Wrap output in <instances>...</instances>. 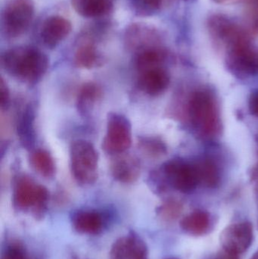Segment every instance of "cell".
Instances as JSON below:
<instances>
[{"instance_id": "obj_1", "label": "cell", "mask_w": 258, "mask_h": 259, "mask_svg": "<svg viewBox=\"0 0 258 259\" xmlns=\"http://www.w3.org/2000/svg\"><path fill=\"white\" fill-rule=\"evenodd\" d=\"M2 68L11 77L26 84H36L49 66L48 56L36 47L19 46L6 50L1 56Z\"/></svg>"}, {"instance_id": "obj_2", "label": "cell", "mask_w": 258, "mask_h": 259, "mask_svg": "<svg viewBox=\"0 0 258 259\" xmlns=\"http://www.w3.org/2000/svg\"><path fill=\"white\" fill-rule=\"evenodd\" d=\"M187 114L194 134L199 140L212 141L221 133L219 105L213 93L197 90L191 94L187 103Z\"/></svg>"}, {"instance_id": "obj_3", "label": "cell", "mask_w": 258, "mask_h": 259, "mask_svg": "<svg viewBox=\"0 0 258 259\" xmlns=\"http://www.w3.org/2000/svg\"><path fill=\"white\" fill-rule=\"evenodd\" d=\"M49 193L46 187L28 175H20L15 179L12 195L15 209L31 212L36 219H41L46 211Z\"/></svg>"}, {"instance_id": "obj_4", "label": "cell", "mask_w": 258, "mask_h": 259, "mask_svg": "<svg viewBox=\"0 0 258 259\" xmlns=\"http://www.w3.org/2000/svg\"><path fill=\"white\" fill-rule=\"evenodd\" d=\"M70 167L79 185L86 187L95 184L98 177V154L92 143L85 140L71 143Z\"/></svg>"}, {"instance_id": "obj_5", "label": "cell", "mask_w": 258, "mask_h": 259, "mask_svg": "<svg viewBox=\"0 0 258 259\" xmlns=\"http://www.w3.org/2000/svg\"><path fill=\"white\" fill-rule=\"evenodd\" d=\"M33 0H8L1 12L0 28L6 39H15L24 34L34 15Z\"/></svg>"}, {"instance_id": "obj_6", "label": "cell", "mask_w": 258, "mask_h": 259, "mask_svg": "<svg viewBox=\"0 0 258 259\" xmlns=\"http://www.w3.org/2000/svg\"><path fill=\"white\" fill-rule=\"evenodd\" d=\"M227 51V67L233 74L240 77L258 75V47L249 37L233 44Z\"/></svg>"}, {"instance_id": "obj_7", "label": "cell", "mask_w": 258, "mask_h": 259, "mask_svg": "<svg viewBox=\"0 0 258 259\" xmlns=\"http://www.w3.org/2000/svg\"><path fill=\"white\" fill-rule=\"evenodd\" d=\"M132 144L131 123L127 117L119 113L109 114L106 134L102 141V149L109 155L125 153Z\"/></svg>"}, {"instance_id": "obj_8", "label": "cell", "mask_w": 258, "mask_h": 259, "mask_svg": "<svg viewBox=\"0 0 258 259\" xmlns=\"http://www.w3.org/2000/svg\"><path fill=\"white\" fill-rule=\"evenodd\" d=\"M160 176L168 185L180 193H192L199 184L193 163L182 158L166 161L161 167Z\"/></svg>"}, {"instance_id": "obj_9", "label": "cell", "mask_w": 258, "mask_h": 259, "mask_svg": "<svg viewBox=\"0 0 258 259\" xmlns=\"http://www.w3.org/2000/svg\"><path fill=\"white\" fill-rule=\"evenodd\" d=\"M208 29L215 42L222 44L227 49L249 36L245 28L224 15L210 17L208 21Z\"/></svg>"}, {"instance_id": "obj_10", "label": "cell", "mask_w": 258, "mask_h": 259, "mask_svg": "<svg viewBox=\"0 0 258 259\" xmlns=\"http://www.w3.org/2000/svg\"><path fill=\"white\" fill-rule=\"evenodd\" d=\"M254 238L253 226L250 222L232 224L221 234L222 249L240 255L251 246Z\"/></svg>"}, {"instance_id": "obj_11", "label": "cell", "mask_w": 258, "mask_h": 259, "mask_svg": "<svg viewBox=\"0 0 258 259\" xmlns=\"http://www.w3.org/2000/svg\"><path fill=\"white\" fill-rule=\"evenodd\" d=\"M124 42L129 50L137 53L143 49L160 45V33L152 26L133 23L126 30Z\"/></svg>"}, {"instance_id": "obj_12", "label": "cell", "mask_w": 258, "mask_h": 259, "mask_svg": "<svg viewBox=\"0 0 258 259\" xmlns=\"http://www.w3.org/2000/svg\"><path fill=\"white\" fill-rule=\"evenodd\" d=\"M72 24L60 15L48 17L42 23L39 31L41 42L48 49H55L71 33Z\"/></svg>"}, {"instance_id": "obj_13", "label": "cell", "mask_w": 258, "mask_h": 259, "mask_svg": "<svg viewBox=\"0 0 258 259\" xmlns=\"http://www.w3.org/2000/svg\"><path fill=\"white\" fill-rule=\"evenodd\" d=\"M110 259H148L145 242L134 233L120 237L112 245Z\"/></svg>"}, {"instance_id": "obj_14", "label": "cell", "mask_w": 258, "mask_h": 259, "mask_svg": "<svg viewBox=\"0 0 258 259\" xmlns=\"http://www.w3.org/2000/svg\"><path fill=\"white\" fill-rule=\"evenodd\" d=\"M171 83V76L163 66L149 68L139 72L137 85L140 91L149 97L162 95Z\"/></svg>"}, {"instance_id": "obj_15", "label": "cell", "mask_w": 258, "mask_h": 259, "mask_svg": "<svg viewBox=\"0 0 258 259\" xmlns=\"http://www.w3.org/2000/svg\"><path fill=\"white\" fill-rule=\"evenodd\" d=\"M108 218L98 210L80 209L73 213L71 224L79 234L98 235L107 225Z\"/></svg>"}, {"instance_id": "obj_16", "label": "cell", "mask_w": 258, "mask_h": 259, "mask_svg": "<svg viewBox=\"0 0 258 259\" xmlns=\"http://www.w3.org/2000/svg\"><path fill=\"white\" fill-rule=\"evenodd\" d=\"M112 178L124 184H133L141 173L140 161L133 155L121 154L116 155L110 167Z\"/></svg>"}, {"instance_id": "obj_17", "label": "cell", "mask_w": 258, "mask_h": 259, "mask_svg": "<svg viewBox=\"0 0 258 259\" xmlns=\"http://www.w3.org/2000/svg\"><path fill=\"white\" fill-rule=\"evenodd\" d=\"M36 111L32 103H29L23 109L17 123V135L21 146L27 150H33L36 143L35 129Z\"/></svg>"}, {"instance_id": "obj_18", "label": "cell", "mask_w": 258, "mask_h": 259, "mask_svg": "<svg viewBox=\"0 0 258 259\" xmlns=\"http://www.w3.org/2000/svg\"><path fill=\"white\" fill-rule=\"evenodd\" d=\"M74 64L83 69H92L101 66L103 64L102 55L95 46L92 38L85 37L79 42L74 53Z\"/></svg>"}, {"instance_id": "obj_19", "label": "cell", "mask_w": 258, "mask_h": 259, "mask_svg": "<svg viewBox=\"0 0 258 259\" xmlns=\"http://www.w3.org/2000/svg\"><path fill=\"white\" fill-rule=\"evenodd\" d=\"M193 164L199 184L210 189L219 187L222 180V172L219 164L214 158L201 157Z\"/></svg>"}, {"instance_id": "obj_20", "label": "cell", "mask_w": 258, "mask_h": 259, "mask_svg": "<svg viewBox=\"0 0 258 259\" xmlns=\"http://www.w3.org/2000/svg\"><path fill=\"white\" fill-rule=\"evenodd\" d=\"M74 10L85 18H98L109 15L113 9V0H71Z\"/></svg>"}, {"instance_id": "obj_21", "label": "cell", "mask_w": 258, "mask_h": 259, "mask_svg": "<svg viewBox=\"0 0 258 259\" xmlns=\"http://www.w3.org/2000/svg\"><path fill=\"white\" fill-rule=\"evenodd\" d=\"M102 97L101 88L94 82L84 83L77 94V111L81 116L87 117L93 111L96 103Z\"/></svg>"}, {"instance_id": "obj_22", "label": "cell", "mask_w": 258, "mask_h": 259, "mask_svg": "<svg viewBox=\"0 0 258 259\" xmlns=\"http://www.w3.org/2000/svg\"><path fill=\"white\" fill-rule=\"evenodd\" d=\"M212 225L210 214L203 210H196L182 219L180 227L186 234L203 236L207 234Z\"/></svg>"}, {"instance_id": "obj_23", "label": "cell", "mask_w": 258, "mask_h": 259, "mask_svg": "<svg viewBox=\"0 0 258 259\" xmlns=\"http://www.w3.org/2000/svg\"><path fill=\"white\" fill-rule=\"evenodd\" d=\"M167 59V53L163 47L159 46L148 47L136 53L134 64L136 69L140 71L163 66Z\"/></svg>"}, {"instance_id": "obj_24", "label": "cell", "mask_w": 258, "mask_h": 259, "mask_svg": "<svg viewBox=\"0 0 258 259\" xmlns=\"http://www.w3.org/2000/svg\"><path fill=\"white\" fill-rule=\"evenodd\" d=\"M30 165L35 171L45 179H53L56 174V164L54 158L46 149H33L29 157Z\"/></svg>"}, {"instance_id": "obj_25", "label": "cell", "mask_w": 258, "mask_h": 259, "mask_svg": "<svg viewBox=\"0 0 258 259\" xmlns=\"http://www.w3.org/2000/svg\"><path fill=\"white\" fill-rule=\"evenodd\" d=\"M138 147L142 153L151 158H159L165 155L167 152L166 145L157 137H139L138 140Z\"/></svg>"}, {"instance_id": "obj_26", "label": "cell", "mask_w": 258, "mask_h": 259, "mask_svg": "<svg viewBox=\"0 0 258 259\" xmlns=\"http://www.w3.org/2000/svg\"><path fill=\"white\" fill-rule=\"evenodd\" d=\"M163 0H130L132 9L138 16L149 17L161 9Z\"/></svg>"}, {"instance_id": "obj_27", "label": "cell", "mask_w": 258, "mask_h": 259, "mask_svg": "<svg viewBox=\"0 0 258 259\" xmlns=\"http://www.w3.org/2000/svg\"><path fill=\"white\" fill-rule=\"evenodd\" d=\"M245 30L248 34L258 35V0H251L245 13Z\"/></svg>"}, {"instance_id": "obj_28", "label": "cell", "mask_w": 258, "mask_h": 259, "mask_svg": "<svg viewBox=\"0 0 258 259\" xmlns=\"http://www.w3.org/2000/svg\"><path fill=\"white\" fill-rule=\"evenodd\" d=\"M2 259H29L27 253L21 246L12 245L6 248Z\"/></svg>"}, {"instance_id": "obj_29", "label": "cell", "mask_w": 258, "mask_h": 259, "mask_svg": "<svg viewBox=\"0 0 258 259\" xmlns=\"http://www.w3.org/2000/svg\"><path fill=\"white\" fill-rule=\"evenodd\" d=\"M180 210L178 204L175 202H168L164 204L162 206L159 208V212L162 217L165 219H172L177 215L178 211Z\"/></svg>"}, {"instance_id": "obj_30", "label": "cell", "mask_w": 258, "mask_h": 259, "mask_svg": "<svg viewBox=\"0 0 258 259\" xmlns=\"http://www.w3.org/2000/svg\"><path fill=\"white\" fill-rule=\"evenodd\" d=\"M0 93H1V108L2 109H7L10 104V92L9 87L2 77L0 80Z\"/></svg>"}, {"instance_id": "obj_31", "label": "cell", "mask_w": 258, "mask_h": 259, "mask_svg": "<svg viewBox=\"0 0 258 259\" xmlns=\"http://www.w3.org/2000/svg\"><path fill=\"white\" fill-rule=\"evenodd\" d=\"M248 109L250 113L258 118V90L253 91L248 100Z\"/></svg>"}, {"instance_id": "obj_32", "label": "cell", "mask_w": 258, "mask_h": 259, "mask_svg": "<svg viewBox=\"0 0 258 259\" xmlns=\"http://www.w3.org/2000/svg\"><path fill=\"white\" fill-rule=\"evenodd\" d=\"M214 259H239V255L228 252V251L223 249L220 251Z\"/></svg>"}, {"instance_id": "obj_33", "label": "cell", "mask_w": 258, "mask_h": 259, "mask_svg": "<svg viewBox=\"0 0 258 259\" xmlns=\"http://www.w3.org/2000/svg\"><path fill=\"white\" fill-rule=\"evenodd\" d=\"M251 181L254 184V188L258 193V164L252 169L251 175Z\"/></svg>"}, {"instance_id": "obj_34", "label": "cell", "mask_w": 258, "mask_h": 259, "mask_svg": "<svg viewBox=\"0 0 258 259\" xmlns=\"http://www.w3.org/2000/svg\"><path fill=\"white\" fill-rule=\"evenodd\" d=\"M214 1L217 2L219 3H229V2L235 1V0H214Z\"/></svg>"}, {"instance_id": "obj_35", "label": "cell", "mask_w": 258, "mask_h": 259, "mask_svg": "<svg viewBox=\"0 0 258 259\" xmlns=\"http://www.w3.org/2000/svg\"><path fill=\"white\" fill-rule=\"evenodd\" d=\"M250 259H258V250L257 252H254V255H253Z\"/></svg>"}, {"instance_id": "obj_36", "label": "cell", "mask_w": 258, "mask_h": 259, "mask_svg": "<svg viewBox=\"0 0 258 259\" xmlns=\"http://www.w3.org/2000/svg\"><path fill=\"white\" fill-rule=\"evenodd\" d=\"M168 259H177V258H168Z\"/></svg>"}]
</instances>
